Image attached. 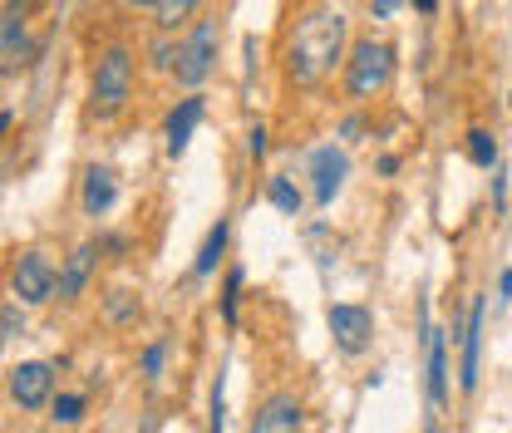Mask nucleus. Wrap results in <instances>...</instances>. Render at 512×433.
<instances>
[{
	"label": "nucleus",
	"instance_id": "1",
	"mask_svg": "<svg viewBox=\"0 0 512 433\" xmlns=\"http://www.w3.org/2000/svg\"><path fill=\"white\" fill-rule=\"evenodd\" d=\"M345 50H350V15L340 5H311L286 30L281 74H286L291 89L311 94V89L335 79V69L345 64Z\"/></svg>",
	"mask_w": 512,
	"mask_h": 433
},
{
	"label": "nucleus",
	"instance_id": "2",
	"mask_svg": "<svg viewBox=\"0 0 512 433\" xmlns=\"http://www.w3.org/2000/svg\"><path fill=\"white\" fill-rule=\"evenodd\" d=\"M394 74H399V50L384 40V35H360L350 40L345 50V64H340V89L355 109L375 104L394 89Z\"/></svg>",
	"mask_w": 512,
	"mask_h": 433
},
{
	"label": "nucleus",
	"instance_id": "3",
	"mask_svg": "<svg viewBox=\"0 0 512 433\" xmlns=\"http://www.w3.org/2000/svg\"><path fill=\"white\" fill-rule=\"evenodd\" d=\"M133 89H138V55L124 40L104 45L89 64V119H99V124L124 119L128 104H133Z\"/></svg>",
	"mask_w": 512,
	"mask_h": 433
},
{
	"label": "nucleus",
	"instance_id": "4",
	"mask_svg": "<svg viewBox=\"0 0 512 433\" xmlns=\"http://www.w3.org/2000/svg\"><path fill=\"white\" fill-rule=\"evenodd\" d=\"M217 60H222V20L217 15H197L188 30L178 35V64H173V84L197 94L212 74H217Z\"/></svg>",
	"mask_w": 512,
	"mask_h": 433
},
{
	"label": "nucleus",
	"instance_id": "5",
	"mask_svg": "<svg viewBox=\"0 0 512 433\" xmlns=\"http://www.w3.org/2000/svg\"><path fill=\"white\" fill-rule=\"evenodd\" d=\"M55 281H60V266H55L50 251L40 247L15 251V261H10V296L20 306H50L55 301Z\"/></svg>",
	"mask_w": 512,
	"mask_h": 433
},
{
	"label": "nucleus",
	"instance_id": "6",
	"mask_svg": "<svg viewBox=\"0 0 512 433\" xmlns=\"http://www.w3.org/2000/svg\"><path fill=\"white\" fill-rule=\"evenodd\" d=\"M40 60V40L30 30V15L0 10V79H20Z\"/></svg>",
	"mask_w": 512,
	"mask_h": 433
},
{
	"label": "nucleus",
	"instance_id": "7",
	"mask_svg": "<svg viewBox=\"0 0 512 433\" xmlns=\"http://www.w3.org/2000/svg\"><path fill=\"white\" fill-rule=\"evenodd\" d=\"M325 325H330V345L345 360H360L375 340V315H370V306H355V301H335L325 310Z\"/></svg>",
	"mask_w": 512,
	"mask_h": 433
},
{
	"label": "nucleus",
	"instance_id": "8",
	"mask_svg": "<svg viewBox=\"0 0 512 433\" xmlns=\"http://www.w3.org/2000/svg\"><path fill=\"white\" fill-rule=\"evenodd\" d=\"M5 384H10V399H15L25 414H40V409H50V399H55V365H50V360H20Z\"/></svg>",
	"mask_w": 512,
	"mask_h": 433
},
{
	"label": "nucleus",
	"instance_id": "9",
	"mask_svg": "<svg viewBox=\"0 0 512 433\" xmlns=\"http://www.w3.org/2000/svg\"><path fill=\"white\" fill-rule=\"evenodd\" d=\"M345 178H350V153L340 143H320L316 153H311V202L330 207L340 197Z\"/></svg>",
	"mask_w": 512,
	"mask_h": 433
},
{
	"label": "nucleus",
	"instance_id": "10",
	"mask_svg": "<svg viewBox=\"0 0 512 433\" xmlns=\"http://www.w3.org/2000/svg\"><path fill=\"white\" fill-rule=\"evenodd\" d=\"M301 429H306V404H301V394H291V389L266 394V399L256 404L252 424H247V433H301Z\"/></svg>",
	"mask_w": 512,
	"mask_h": 433
},
{
	"label": "nucleus",
	"instance_id": "11",
	"mask_svg": "<svg viewBox=\"0 0 512 433\" xmlns=\"http://www.w3.org/2000/svg\"><path fill=\"white\" fill-rule=\"evenodd\" d=\"M99 256H104V242H79V247L60 261V281H55V301H60V306H74V301L89 291V281H94V271H99Z\"/></svg>",
	"mask_w": 512,
	"mask_h": 433
},
{
	"label": "nucleus",
	"instance_id": "12",
	"mask_svg": "<svg viewBox=\"0 0 512 433\" xmlns=\"http://www.w3.org/2000/svg\"><path fill=\"white\" fill-rule=\"evenodd\" d=\"M202 114H207V99H202V94H183V99L168 109V119H163V153H168V158H183V153H188Z\"/></svg>",
	"mask_w": 512,
	"mask_h": 433
},
{
	"label": "nucleus",
	"instance_id": "13",
	"mask_svg": "<svg viewBox=\"0 0 512 433\" xmlns=\"http://www.w3.org/2000/svg\"><path fill=\"white\" fill-rule=\"evenodd\" d=\"M483 335H488V301H473L468 330H463V360H458V389H463V394L478 389V374H483Z\"/></svg>",
	"mask_w": 512,
	"mask_h": 433
},
{
	"label": "nucleus",
	"instance_id": "14",
	"mask_svg": "<svg viewBox=\"0 0 512 433\" xmlns=\"http://www.w3.org/2000/svg\"><path fill=\"white\" fill-rule=\"evenodd\" d=\"M424 394H429V414L448 404V335L429 325H424Z\"/></svg>",
	"mask_w": 512,
	"mask_h": 433
},
{
	"label": "nucleus",
	"instance_id": "15",
	"mask_svg": "<svg viewBox=\"0 0 512 433\" xmlns=\"http://www.w3.org/2000/svg\"><path fill=\"white\" fill-rule=\"evenodd\" d=\"M114 202H119V173L104 168V163H89V168H84V187H79L84 217H109Z\"/></svg>",
	"mask_w": 512,
	"mask_h": 433
},
{
	"label": "nucleus",
	"instance_id": "16",
	"mask_svg": "<svg viewBox=\"0 0 512 433\" xmlns=\"http://www.w3.org/2000/svg\"><path fill=\"white\" fill-rule=\"evenodd\" d=\"M227 242H232V222H227V217H217V222L207 227V237H202L197 256H192V276H197V281L217 276V266L227 261Z\"/></svg>",
	"mask_w": 512,
	"mask_h": 433
},
{
	"label": "nucleus",
	"instance_id": "17",
	"mask_svg": "<svg viewBox=\"0 0 512 433\" xmlns=\"http://www.w3.org/2000/svg\"><path fill=\"white\" fill-rule=\"evenodd\" d=\"M143 320V296L133 286H109L104 291V325L109 330H133Z\"/></svg>",
	"mask_w": 512,
	"mask_h": 433
},
{
	"label": "nucleus",
	"instance_id": "18",
	"mask_svg": "<svg viewBox=\"0 0 512 433\" xmlns=\"http://www.w3.org/2000/svg\"><path fill=\"white\" fill-rule=\"evenodd\" d=\"M202 5H207V0H158V5H153V30H173V35H183L192 20L202 15Z\"/></svg>",
	"mask_w": 512,
	"mask_h": 433
},
{
	"label": "nucleus",
	"instance_id": "19",
	"mask_svg": "<svg viewBox=\"0 0 512 433\" xmlns=\"http://www.w3.org/2000/svg\"><path fill=\"white\" fill-rule=\"evenodd\" d=\"M266 202H271L281 217H301V207H306V192L296 187V178H286V173H271V178H266Z\"/></svg>",
	"mask_w": 512,
	"mask_h": 433
},
{
	"label": "nucleus",
	"instance_id": "20",
	"mask_svg": "<svg viewBox=\"0 0 512 433\" xmlns=\"http://www.w3.org/2000/svg\"><path fill=\"white\" fill-rule=\"evenodd\" d=\"M84 409H89L84 394L55 389V399H50V424H55V429H79V424H84Z\"/></svg>",
	"mask_w": 512,
	"mask_h": 433
},
{
	"label": "nucleus",
	"instance_id": "21",
	"mask_svg": "<svg viewBox=\"0 0 512 433\" xmlns=\"http://www.w3.org/2000/svg\"><path fill=\"white\" fill-rule=\"evenodd\" d=\"M143 55H148V69L173 74V64H178V35L173 30H153V40L143 45Z\"/></svg>",
	"mask_w": 512,
	"mask_h": 433
},
{
	"label": "nucleus",
	"instance_id": "22",
	"mask_svg": "<svg viewBox=\"0 0 512 433\" xmlns=\"http://www.w3.org/2000/svg\"><path fill=\"white\" fill-rule=\"evenodd\" d=\"M463 153H468V163H473V168H498V138H493L488 128H468Z\"/></svg>",
	"mask_w": 512,
	"mask_h": 433
},
{
	"label": "nucleus",
	"instance_id": "23",
	"mask_svg": "<svg viewBox=\"0 0 512 433\" xmlns=\"http://www.w3.org/2000/svg\"><path fill=\"white\" fill-rule=\"evenodd\" d=\"M242 286H247V271H242V266H227V276H222V320H227V325H237Z\"/></svg>",
	"mask_w": 512,
	"mask_h": 433
},
{
	"label": "nucleus",
	"instance_id": "24",
	"mask_svg": "<svg viewBox=\"0 0 512 433\" xmlns=\"http://www.w3.org/2000/svg\"><path fill=\"white\" fill-rule=\"evenodd\" d=\"M25 310L30 306H20L15 296H10V301H0V350H5L10 340H20V335H25Z\"/></svg>",
	"mask_w": 512,
	"mask_h": 433
},
{
	"label": "nucleus",
	"instance_id": "25",
	"mask_svg": "<svg viewBox=\"0 0 512 433\" xmlns=\"http://www.w3.org/2000/svg\"><path fill=\"white\" fill-rule=\"evenodd\" d=\"M163 365H168V340H148L138 355V374L153 384V379H163Z\"/></svg>",
	"mask_w": 512,
	"mask_h": 433
},
{
	"label": "nucleus",
	"instance_id": "26",
	"mask_svg": "<svg viewBox=\"0 0 512 433\" xmlns=\"http://www.w3.org/2000/svg\"><path fill=\"white\" fill-rule=\"evenodd\" d=\"M227 429V399H222V374H217V384H212V424L207 433H222Z\"/></svg>",
	"mask_w": 512,
	"mask_h": 433
},
{
	"label": "nucleus",
	"instance_id": "27",
	"mask_svg": "<svg viewBox=\"0 0 512 433\" xmlns=\"http://www.w3.org/2000/svg\"><path fill=\"white\" fill-rule=\"evenodd\" d=\"M247 153H252V158H266V128H261V124L247 133Z\"/></svg>",
	"mask_w": 512,
	"mask_h": 433
},
{
	"label": "nucleus",
	"instance_id": "28",
	"mask_svg": "<svg viewBox=\"0 0 512 433\" xmlns=\"http://www.w3.org/2000/svg\"><path fill=\"white\" fill-rule=\"evenodd\" d=\"M394 5H399V0H370V15H375V20H389Z\"/></svg>",
	"mask_w": 512,
	"mask_h": 433
},
{
	"label": "nucleus",
	"instance_id": "29",
	"mask_svg": "<svg viewBox=\"0 0 512 433\" xmlns=\"http://www.w3.org/2000/svg\"><path fill=\"white\" fill-rule=\"evenodd\" d=\"M5 10H15V15H35L40 0H5Z\"/></svg>",
	"mask_w": 512,
	"mask_h": 433
},
{
	"label": "nucleus",
	"instance_id": "30",
	"mask_svg": "<svg viewBox=\"0 0 512 433\" xmlns=\"http://www.w3.org/2000/svg\"><path fill=\"white\" fill-rule=\"evenodd\" d=\"M498 301H503V306L512 301V266L503 271V276H498Z\"/></svg>",
	"mask_w": 512,
	"mask_h": 433
},
{
	"label": "nucleus",
	"instance_id": "31",
	"mask_svg": "<svg viewBox=\"0 0 512 433\" xmlns=\"http://www.w3.org/2000/svg\"><path fill=\"white\" fill-rule=\"evenodd\" d=\"M340 133H345V138H355V133H365V119H360V114H350V119L340 124Z\"/></svg>",
	"mask_w": 512,
	"mask_h": 433
},
{
	"label": "nucleus",
	"instance_id": "32",
	"mask_svg": "<svg viewBox=\"0 0 512 433\" xmlns=\"http://www.w3.org/2000/svg\"><path fill=\"white\" fill-rule=\"evenodd\" d=\"M380 173H384V178H389V173H399V158H394V153H384V158H380Z\"/></svg>",
	"mask_w": 512,
	"mask_h": 433
},
{
	"label": "nucleus",
	"instance_id": "33",
	"mask_svg": "<svg viewBox=\"0 0 512 433\" xmlns=\"http://www.w3.org/2000/svg\"><path fill=\"white\" fill-rule=\"evenodd\" d=\"M409 5H414L419 15H434V10H439V0H409Z\"/></svg>",
	"mask_w": 512,
	"mask_h": 433
},
{
	"label": "nucleus",
	"instance_id": "34",
	"mask_svg": "<svg viewBox=\"0 0 512 433\" xmlns=\"http://www.w3.org/2000/svg\"><path fill=\"white\" fill-rule=\"evenodd\" d=\"M128 10H148V15H153V5H158V0H124Z\"/></svg>",
	"mask_w": 512,
	"mask_h": 433
},
{
	"label": "nucleus",
	"instance_id": "35",
	"mask_svg": "<svg viewBox=\"0 0 512 433\" xmlns=\"http://www.w3.org/2000/svg\"><path fill=\"white\" fill-rule=\"evenodd\" d=\"M10 124H15V119H10V109H0V138L10 133Z\"/></svg>",
	"mask_w": 512,
	"mask_h": 433
},
{
	"label": "nucleus",
	"instance_id": "36",
	"mask_svg": "<svg viewBox=\"0 0 512 433\" xmlns=\"http://www.w3.org/2000/svg\"><path fill=\"white\" fill-rule=\"evenodd\" d=\"M301 433H306V429H301Z\"/></svg>",
	"mask_w": 512,
	"mask_h": 433
}]
</instances>
